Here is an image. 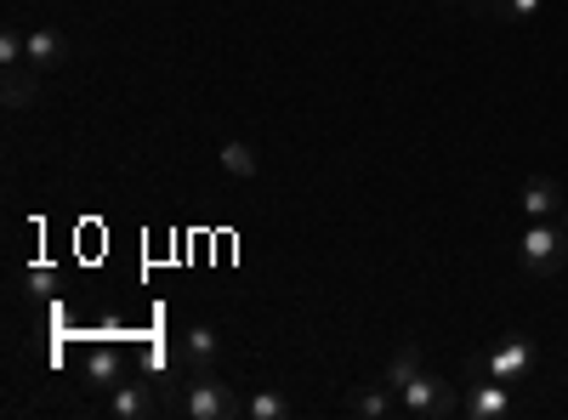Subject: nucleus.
Instances as JSON below:
<instances>
[{"mask_svg":"<svg viewBox=\"0 0 568 420\" xmlns=\"http://www.w3.org/2000/svg\"><path fill=\"white\" fill-rule=\"evenodd\" d=\"M165 414H176V420H240L245 398L227 381H216V369H211V376H182V387L165 392Z\"/></svg>","mask_w":568,"mask_h":420,"instance_id":"nucleus-1","label":"nucleus"},{"mask_svg":"<svg viewBox=\"0 0 568 420\" xmlns=\"http://www.w3.org/2000/svg\"><path fill=\"white\" fill-rule=\"evenodd\" d=\"M517 262H524V273H535V278L562 273V262H568V227L562 222H529V233L517 239Z\"/></svg>","mask_w":568,"mask_h":420,"instance_id":"nucleus-2","label":"nucleus"},{"mask_svg":"<svg viewBox=\"0 0 568 420\" xmlns=\"http://www.w3.org/2000/svg\"><path fill=\"white\" fill-rule=\"evenodd\" d=\"M535 369V347L524 336H506L495 352H471L466 358V381H524Z\"/></svg>","mask_w":568,"mask_h":420,"instance_id":"nucleus-3","label":"nucleus"},{"mask_svg":"<svg viewBox=\"0 0 568 420\" xmlns=\"http://www.w3.org/2000/svg\"><path fill=\"white\" fill-rule=\"evenodd\" d=\"M398 414H409V420H444V414H460V398H455V387L449 381H438V376H420L398 392Z\"/></svg>","mask_w":568,"mask_h":420,"instance_id":"nucleus-4","label":"nucleus"},{"mask_svg":"<svg viewBox=\"0 0 568 420\" xmlns=\"http://www.w3.org/2000/svg\"><path fill=\"white\" fill-rule=\"evenodd\" d=\"M460 414H466V420H511V414H517L511 381H466Z\"/></svg>","mask_w":568,"mask_h":420,"instance_id":"nucleus-5","label":"nucleus"},{"mask_svg":"<svg viewBox=\"0 0 568 420\" xmlns=\"http://www.w3.org/2000/svg\"><path fill=\"white\" fill-rule=\"evenodd\" d=\"M109 414H120V420H154V414H165V398L149 387V381H120L114 392H109Z\"/></svg>","mask_w":568,"mask_h":420,"instance_id":"nucleus-6","label":"nucleus"},{"mask_svg":"<svg viewBox=\"0 0 568 420\" xmlns=\"http://www.w3.org/2000/svg\"><path fill=\"white\" fill-rule=\"evenodd\" d=\"M125 376H131V369H125V352H120V347H91L85 363H80V381H85L91 392H103V398H109Z\"/></svg>","mask_w":568,"mask_h":420,"instance_id":"nucleus-7","label":"nucleus"},{"mask_svg":"<svg viewBox=\"0 0 568 420\" xmlns=\"http://www.w3.org/2000/svg\"><path fill=\"white\" fill-rule=\"evenodd\" d=\"M23 63H29L34 74L63 69V63H69V40H63L58 29H23Z\"/></svg>","mask_w":568,"mask_h":420,"instance_id":"nucleus-8","label":"nucleus"},{"mask_svg":"<svg viewBox=\"0 0 568 420\" xmlns=\"http://www.w3.org/2000/svg\"><path fill=\"white\" fill-rule=\"evenodd\" d=\"M216 358H222V336L211 330V324H194V330L182 336V369L187 376H211Z\"/></svg>","mask_w":568,"mask_h":420,"instance_id":"nucleus-9","label":"nucleus"},{"mask_svg":"<svg viewBox=\"0 0 568 420\" xmlns=\"http://www.w3.org/2000/svg\"><path fill=\"white\" fill-rule=\"evenodd\" d=\"M517 205H524L529 222H551V216H562V188H557L551 176H529V182H524V199H517Z\"/></svg>","mask_w":568,"mask_h":420,"instance_id":"nucleus-10","label":"nucleus"},{"mask_svg":"<svg viewBox=\"0 0 568 420\" xmlns=\"http://www.w3.org/2000/svg\"><path fill=\"white\" fill-rule=\"evenodd\" d=\"M347 409H353L358 420H393V414H398V392H393L387 381H375V387H358V392L347 398Z\"/></svg>","mask_w":568,"mask_h":420,"instance_id":"nucleus-11","label":"nucleus"},{"mask_svg":"<svg viewBox=\"0 0 568 420\" xmlns=\"http://www.w3.org/2000/svg\"><path fill=\"white\" fill-rule=\"evenodd\" d=\"M291 414H296V398L278 387H262L245 398V420H291Z\"/></svg>","mask_w":568,"mask_h":420,"instance_id":"nucleus-12","label":"nucleus"},{"mask_svg":"<svg viewBox=\"0 0 568 420\" xmlns=\"http://www.w3.org/2000/svg\"><path fill=\"white\" fill-rule=\"evenodd\" d=\"M222 171H227V176H240V182H251V176L262 171V160H256L251 143H240V136H233V143H222Z\"/></svg>","mask_w":568,"mask_h":420,"instance_id":"nucleus-13","label":"nucleus"},{"mask_svg":"<svg viewBox=\"0 0 568 420\" xmlns=\"http://www.w3.org/2000/svg\"><path fill=\"white\" fill-rule=\"evenodd\" d=\"M415 376H420V352H415V347H398V352L387 358V369H382V381H387L393 392H404Z\"/></svg>","mask_w":568,"mask_h":420,"instance_id":"nucleus-14","label":"nucleus"},{"mask_svg":"<svg viewBox=\"0 0 568 420\" xmlns=\"http://www.w3.org/2000/svg\"><path fill=\"white\" fill-rule=\"evenodd\" d=\"M34 103V69H7V109H29Z\"/></svg>","mask_w":568,"mask_h":420,"instance_id":"nucleus-15","label":"nucleus"},{"mask_svg":"<svg viewBox=\"0 0 568 420\" xmlns=\"http://www.w3.org/2000/svg\"><path fill=\"white\" fill-rule=\"evenodd\" d=\"M0 69H23V29H0Z\"/></svg>","mask_w":568,"mask_h":420,"instance_id":"nucleus-16","label":"nucleus"},{"mask_svg":"<svg viewBox=\"0 0 568 420\" xmlns=\"http://www.w3.org/2000/svg\"><path fill=\"white\" fill-rule=\"evenodd\" d=\"M540 12V0H495V18H506V23H529Z\"/></svg>","mask_w":568,"mask_h":420,"instance_id":"nucleus-17","label":"nucleus"},{"mask_svg":"<svg viewBox=\"0 0 568 420\" xmlns=\"http://www.w3.org/2000/svg\"><path fill=\"white\" fill-rule=\"evenodd\" d=\"M471 12H495V0H471Z\"/></svg>","mask_w":568,"mask_h":420,"instance_id":"nucleus-18","label":"nucleus"},{"mask_svg":"<svg viewBox=\"0 0 568 420\" xmlns=\"http://www.w3.org/2000/svg\"><path fill=\"white\" fill-rule=\"evenodd\" d=\"M438 7H471V0H438Z\"/></svg>","mask_w":568,"mask_h":420,"instance_id":"nucleus-19","label":"nucleus"},{"mask_svg":"<svg viewBox=\"0 0 568 420\" xmlns=\"http://www.w3.org/2000/svg\"><path fill=\"white\" fill-rule=\"evenodd\" d=\"M562 227H568V199H562Z\"/></svg>","mask_w":568,"mask_h":420,"instance_id":"nucleus-20","label":"nucleus"},{"mask_svg":"<svg viewBox=\"0 0 568 420\" xmlns=\"http://www.w3.org/2000/svg\"><path fill=\"white\" fill-rule=\"evenodd\" d=\"M562 387H568V369H562Z\"/></svg>","mask_w":568,"mask_h":420,"instance_id":"nucleus-21","label":"nucleus"}]
</instances>
